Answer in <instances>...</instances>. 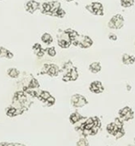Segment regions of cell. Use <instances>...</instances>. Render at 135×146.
<instances>
[{"label": "cell", "instance_id": "1", "mask_svg": "<svg viewBox=\"0 0 135 146\" xmlns=\"http://www.w3.org/2000/svg\"><path fill=\"white\" fill-rule=\"evenodd\" d=\"M124 24H125V19L123 15L121 14H116L111 17V19L108 22V27L110 29L119 30L123 27Z\"/></svg>", "mask_w": 135, "mask_h": 146}, {"label": "cell", "instance_id": "2", "mask_svg": "<svg viewBox=\"0 0 135 146\" xmlns=\"http://www.w3.org/2000/svg\"><path fill=\"white\" fill-rule=\"evenodd\" d=\"M86 9L94 15L103 16L104 15V5L100 2H92L91 3V4H87L86 6Z\"/></svg>", "mask_w": 135, "mask_h": 146}, {"label": "cell", "instance_id": "3", "mask_svg": "<svg viewBox=\"0 0 135 146\" xmlns=\"http://www.w3.org/2000/svg\"><path fill=\"white\" fill-rule=\"evenodd\" d=\"M70 102H71L72 106H74V108H82L88 104L87 99L80 94L73 95L71 97Z\"/></svg>", "mask_w": 135, "mask_h": 146}, {"label": "cell", "instance_id": "4", "mask_svg": "<svg viewBox=\"0 0 135 146\" xmlns=\"http://www.w3.org/2000/svg\"><path fill=\"white\" fill-rule=\"evenodd\" d=\"M57 44L59 47L63 48V49H68L70 47V45L72 44L69 38H68V35L67 33H65L63 31V33L61 34V38H58V41H57Z\"/></svg>", "mask_w": 135, "mask_h": 146}, {"label": "cell", "instance_id": "5", "mask_svg": "<svg viewBox=\"0 0 135 146\" xmlns=\"http://www.w3.org/2000/svg\"><path fill=\"white\" fill-rule=\"evenodd\" d=\"M89 90L91 92L94 94H100L104 92V87L102 84L101 81L99 80H95L92 82L89 86Z\"/></svg>", "mask_w": 135, "mask_h": 146}, {"label": "cell", "instance_id": "6", "mask_svg": "<svg viewBox=\"0 0 135 146\" xmlns=\"http://www.w3.org/2000/svg\"><path fill=\"white\" fill-rule=\"evenodd\" d=\"M40 3L35 0H29L25 4V9L30 14H33L36 10L40 9Z\"/></svg>", "mask_w": 135, "mask_h": 146}, {"label": "cell", "instance_id": "7", "mask_svg": "<svg viewBox=\"0 0 135 146\" xmlns=\"http://www.w3.org/2000/svg\"><path fill=\"white\" fill-rule=\"evenodd\" d=\"M93 44V40L89 37V36H80V42H79V47L82 48V49H87L92 47Z\"/></svg>", "mask_w": 135, "mask_h": 146}, {"label": "cell", "instance_id": "8", "mask_svg": "<svg viewBox=\"0 0 135 146\" xmlns=\"http://www.w3.org/2000/svg\"><path fill=\"white\" fill-rule=\"evenodd\" d=\"M59 72H60V68L57 65L53 64V63H49V68H48L46 74H48L51 77H56L58 75Z\"/></svg>", "mask_w": 135, "mask_h": 146}, {"label": "cell", "instance_id": "9", "mask_svg": "<svg viewBox=\"0 0 135 146\" xmlns=\"http://www.w3.org/2000/svg\"><path fill=\"white\" fill-rule=\"evenodd\" d=\"M122 62L124 65H133L135 62V56L128 53H124L122 56Z\"/></svg>", "mask_w": 135, "mask_h": 146}, {"label": "cell", "instance_id": "10", "mask_svg": "<svg viewBox=\"0 0 135 146\" xmlns=\"http://www.w3.org/2000/svg\"><path fill=\"white\" fill-rule=\"evenodd\" d=\"M88 69L91 73L92 74H98L101 71L102 69V66H101V63L99 62H92L89 67H88Z\"/></svg>", "mask_w": 135, "mask_h": 146}, {"label": "cell", "instance_id": "11", "mask_svg": "<svg viewBox=\"0 0 135 146\" xmlns=\"http://www.w3.org/2000/svg\"><path fill=\"white\" fill-rule=\"evenodd\" d=\"M14 57V54L9 50L8 49L0 46V58H7V59H12Z\"/></svg>", "mask_w": 135, "mask_h": 146}, {"label": "cell", "instance_id": "12", "mask_svg": "<svg viewBox=\"0 0 135 146\" xmlns=\"http://www.w3.org/2000/svg\"><path fill=\"white\" fill-rule=\"evenodd\" d=\"M84 117L79 113V112H74V113H72L69 116V121L71 124H76L78 123L80 120H82Z\"/></svg>", "mask_w": 135, "mask_h": 146}, {"label": "cell", "instance_id": "13", "mask_svg": "<svg viewBox=\"0 0 135 146\" xmlns=\"http://www.w3.org/2000/svg\"><path fill=\"white\" fill-rule=\"evenodd\" d=\"M41 8V12L43 14H45V15H51V3L50 2H45L41 4L40 6Z\"/></svg>", "mask_w": 135, "mask_h": 146}, {"label": "cell", "instance_id": "14", "mask_svg": "<svg viewBox=\"0 0 135 146\" xmlns=\"http://www.w3.org/2000/svg\"><path fill=\"white\" fill-rule=\"evenodd\" d=\"M118 129H119V128L117 127V126H116L114 122L109 123V124L107 125V127H106V130H107L108 133L110 134V135H112V136H114V135L116 134V133L118 131Z\"/></svg>", "mask_w": 135, "mask_h": 146}, {"label": "cell", "instance_id": "15", "mask_svg": "<svg viewBox=\"0 0 135 146\" xmlns=\"http://www.w3.org/2000/svg\"><path fill=\"white\" fill-rule=\"evenodd\" d=\"M7 74L12 79H17L20 76V71L15 68H10L7 70Z\"/></svg>", "mask_w": 135, "mask_h": 146}, {"label": "cell", "instance_id": "16", "mask_svg": "<svg viewBox=\"0 0 135 146\" xmlns=\"http://www.w3.org/2000/svg\"><path fill=\"white\" fill-rule=\"evenodd\" d=\"M41 41H42L44 44L49 45V44H51L53 42V38H52V36H51L50 33H45L41 36Z\"/></svg>", "mask_w": 135, "mask_h": 146}, {"label": "cell", "instance_id": "17", "mask_svg": "<svg viewBox=\"0 0 135 146\" xmlns=\"http://www.w3.org/2000/svg\"><path fill=\"white\" fill-rule=\"evenodd\" d=\"M68 73V75L70 77L71 81H75L77 80V79L79 78V73H78V69L76 67H73Z\"/></svg>", "mask_w": 135, "mask_h": 146}, {"label": "cell", "instance_id": "18", "mask_svg": "<svg viewBox=\"0 0 135 146\" xmlns=\"http://www.w3.org/2000/svg\"><path fill=\"white\" fill-rule=\"evenodd\" d=\"M27 88H30V89H37L40 86L39 81L35 79V78H32L30 80V81L28 82L27 86H26Z\"/></svg>", "mask_w": 135, "mask_h": 146}, {"label": "cell", "instance_id": "19", "mask_svg": "<svg viewBox=\"0 0 135 146\" xmlns=\"http://www.w3.org/2000/svg\"><path fill=\"white\" fill-rule=\"evenodd\" d=\"M51 93L47 91H41L39 93V96H38V98L39 100H41L42 102H45L47 98H49L51 97Z\"/></svg>", "mask_w": 135, "mask_h": 146}, {"label": "cell", "instance_id": "20", "mask_svg": "<svg viewBox=\"0 0 135 146\" xmlns=\"http://www.w3.org/2000/svg\"><path fill=\"white\" fill-rule=\"evenodd\" d=\"M65 15H66V11L62 8L57 9L52 14V16H56V17H58V18H63Z\"/></svg>", "mask_w": 135, "mask_h": 146}, {"label": "cell", "instance_id": "21", "mask_svg": "<svg viewBox=\"0 0 135 146\" xmlns=\"http://www.w3.org/2000/svg\"><path fill=\"white\" fill-rule=\"evenodd\" d=\"M134 0H120L121 6L122 8H130V7L134 6Z\"/></svg>", "mask_w": 135, "mask_h": 146}, {"label": "cell", "instance_id": "22", "mask_svg": "<svg viewBox=\"0 0 135 146\" xmlns=\"http://www.w3.org/2000/svg\"><path fill=\"white\" fill-rule=\"evenodd\" d=\"M6 115L9 117H15L16 116V110L13 106H9L6 109Z\"/></svg>", "mask_w": 135, "mask_h": 146}, {"label": "cell", "instance_id": "23", "mask_svg": "<svg viewBox=\"0 0 135 146\" xmlns=\"http://www.w3.org/2000/svg\"><path fill=\"white\" fill-rule=\"evenodd\" d=\"M130 110H132V109H131L129 106H125V107H123V108L121 109V110H119V112H118L119 117H120L121 119H122V118L124 117V115H125L126 114H128Z\"/></svg>", "mask_w": 135, "mask_h": 146}, {"label": "cell", "instance_id": "24", "mask_svg": "<svg viewBox=\"0 0 135 146\" xmlns=\"http://www.w3.org/2000/svg\"><path fill=\"white\" fill-rule=\"evenodd\" d=\"M45 52H47L48 56H51V57H54L57 55V50H56L55 47H53V46L46 48V49H45Z\"/></svg>", "mask_w": 135, "mask_h": 146}, {"label": "cell", "instance_id": "25", "mask_svg": "<svg viewBox=\"0 0 135 146\" xmlns=\"http://www.w3.org/2000/svg\"><path fill=\"white\" fill-rule=\"evenodd\" d=\"M134 118V112L133 111V110H130L128 114H126L125 115H124V117L122 119L123 121H130V120H133Z\"/></svg>", "mask_w": 135, "mask_h": 146}, {"label": "cell", "instance_id": "26", "mask_svg": "<svg viewBox=\"0 0 135 146\" xmlns=\"http://www.w3.org/2000/svg\"><path fill=\"white\" fill-rule=\"evenodd\" d=\"M124 135H125V130H124V128H122V129H118V131L116 133V134L114 135V137H115L116 139H120Z\"/></svg>", "mask_w": 135, "mask_h": 146}, {"label": "cell", "instance_id": "27", "mask_svg": "<svg viewBox=\"0 0 135 146\" xmlns=\"http://www.w3.org/2000/svg\"><path fill=\"white\" fill-rule=\"evenodd\" d=\"M76 146H90L89 145V143L88 141L86 140V138H81L80 139L77 143H76Z\"/></svg>", "mask_w": 135, "mask_h": 146}, {"label": "cell", "instance_id": "28", "mask_svg": "<svg viewBox=\"0 0 135 146\" xmlns=\"http://www.w3.org/2000/svg\"><path fill=\"white\" fill-rule=\"evenodd\" d=\"M123 121L120 118V117H116V119H115V121H114V123L117 126V127L119 128V129H122V128H124L123 127Z\"/></svg>", "mask_w": 135, "mask_h": 146}, {"label": "cell", "instance_id": "29", "mask_svg": "<svg viewBox=\"0 0 135 146\" xmlns=\"http://www.w3.org/2000/svg\"><path fill=\"white\" fill-rule=\"evenodd\" d=\"M55 102H56V99H55V98L52 97V96H51L49 98H47V99L45 101V103L48 106H52V105L55 104Z\"/></svg>", "mask_w": 135, "mask_h": 146}, {"label": "cell", "instance_id": "30", "mask_svg": "<svg viewBox=\"0 0 135 146\" xmlns=\"http://www.w3.org/2000/svg\"><path fill=\"white\" fill-rule=\"evenodd\" d=\"M92 118H93V125L100 128L101 127V121H100V119L98 117H97V116H94Z\"/></svg>", "mask_w": 135, "mask_h": 146}, {"label": "cell", "instance_id": "31", "mask_svg": "<svg viewBox=\"0 0 135 146\" xmlns=\"http://www.w3.org/2000/svg\"><path fill=\"white\" fill-rule=\"evenodd\" d=\"M45 49H41V50H38L37 52H35V54H36V56H37V57L38 58H41V57H43L44 56V55H45Z\"/></svg>", "mask_w": 135, "mask_h": 146}, {"label": "cell", "instance_id": "32", "mask_svg": "<svg viewBox=\"0 0 135 146\" xmlns=\"http://www.w3.org/2000/svg\"><path fill=\"white\" fill-rule=\"evenodd\" d=\"M42 49V46H41V44H39V43H35L33 45V50L34 51V52H37L38 50H41Z\"/></svg>", "mask_w": 135, "mask_h": 146}, {"label": "cell", "instance_id": "33", "mask_svg": "<svg viewBox=\"0 0 135 146\" xmlns=\"http://www.w3.org/2000/svg\"><path fill=\"white\" fill-rule=\"evenodd\" d=\"M99 127H96V126H94L93 125V127L91 128V135H96L98 133V131H99Z\"/></svg>", "mask_w": 135, "mask_h": 146}, {"label": "cell", "instance_id": "34", "mask_svg": "<svg viewBox=\"0 0 135 146\" xmlns=\"http://www.w3.org/2000/svg\"><path fill=\"white\" fill-rule=\"evenodd\" d=\"M108 38H109V39L111 40V41H116V40L118 39L117 35H116V33H110L109 34Z\"/></svg>", "mask_w": 135, "mask_h": 146}, {"label": "cell", "instance_id": "35", "mask_svg": "<svg viewBox=\"0 0 135 146\" xmlns=\"http://www.w3.org/2000/svg\"><path fill=\"white\" fill-rule=\"evenodd\" d=\"M63 80L64 81V82H68V81H71V80H70V77H69V75H68V73H66L63 76Z\"/></svg>", "mask_w": 135, "mask_h": 146}, {"label": "cell", "instance_id": "36", "mask_svg": "<svg viewBox=\"0 0 135 146\" xmlns=\"http://www.w3.org/2000/svg\"><path fill=\"white\" fill-rule=\"evenodd\" d=\"M9 146H26L22 144H17V143H9Z\"/></svg>", "mask_w": 135, "mask_h": 146}, {"label": "cell", "instance_id": "37", "mask_svg": "<svg viewBox=\"0 0 135 146\" xmlns=\"http://www.w3.org/2000/svg\"><path fill=\"white\" fill-rule=\"evenodd\" d=\"M0 146H9V143H6V142H1V143H0Z\"/></svg>", "mask_w": 135, "mask_h": 146}, {"label": "cell", "instance_id": "38", "mask_svg": "<svg viewBox=\"0 0 135 146\" xmlns=\"http://www.w3.org/2000/svg\"><path fill=\"white\" fill-rule=\"evenodd\" d=\"M128 91H130V90H131V86H128Z\"/></svg>", "mask_w": 135, "mask_h": 146}, {"label": "cell", "instance_id": "39", "mask_svg": "<svg viewBox=\"0 0 135 146\" xmlns=\"http://www.w3.org/2000/svg\"><path fill=\"white\" fill-rule=\"evenodd\" d=\"M66 2H72V1H74V0H65Z\"/></svg>", "mask_w": 135, "mask_h": 146}, {"label": "cell", "instance_id": "40", "mask_svg": "<svg viewBox=\"0 0 135 146\" xmlns=\"http://www.w3.org/2000/svg\"><path fill=\"white\" fill-rule=\"evenodd\" d=\"M128 146H135V145H128Z\"/></svg>", "mask_w": 135, "mask_h": 146}, {"label": "cell", "instance_id": "41", "mask_svg": "<svg viewBox=\"0 0 135 146\" xmlns=\"http://www.w3.org/2000/svg\"><path fill=\"white\" fill-rule=\"evenodd\" d=\"M134 45H135V42H134Z\"/></svg>", "mask_w": 135, "mask_h": 146}]
</instances>
